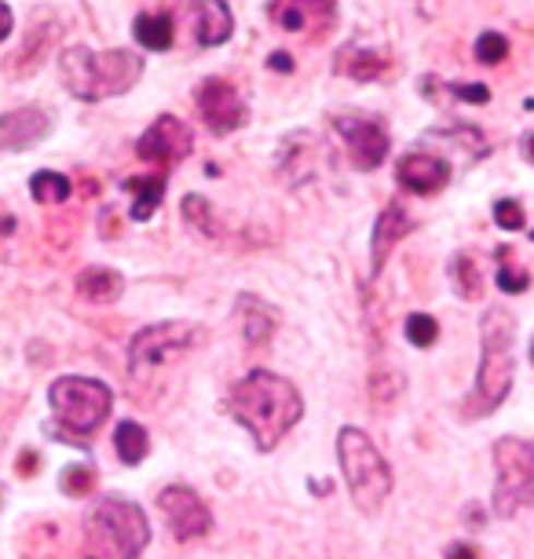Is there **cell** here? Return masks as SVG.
<instances>
[{"instance_id":"6da1fadb","label":"cell","mask_w":534,"mask_h":559,"mask_svg":"<svg viewBox=\"0 0 534 559\" xmlns=\"http://www.w3.org/2000/svg\"><path fill=\"white\" fill-rule=\"evenodd\" d=\"M227 414L249 431L260 453H271L289 436V428H297L304 417V399L286 377L271 369H249L227 395Z\"/></svg>"},{"instance_id":"7a4b0ae2","label":"cell","mask_w":534,"mask_h":559,"mask_svg":"<svg viewBox=\"0 0 534 559\" xmlns=\"http://www.w3.org/2000/svg\"><path fill=\"white\" fill-rule=\"evenodd\" d=\"M512 336H517V319L501 308H490L479 319V369L476 384L468 392L462 414L468 420L487 417L506 403L512 392V373H517V358H512Z\"/></svg>"},{"instance_id":"3957f363","label":"cell","mask_w":534,"mask_h":559,"mask_svg":"<svg viewBox=\"0 0 534 559\" xmlns=\"http://www.w3.org/2000/svg\"><path fill=\"white\" fill-rule=\"evenodd\" d=\"M62 81H67L70 96L85 103H103L114 96H124L135 81L143 78V56L129 48H67L59 56Z\"/></svg>"},{"instance_id":"277c9868","label":"cell","mask_w":534,"mask_h":559,"mask_svg":"<svg viewBox=\"0 0 534 559\" xmlns=\"http://www.w3.org/2000/svg\"><path fill=\"white\" fill-rule=\"evenodd\" d=\"M51 414H56V431L51 436L67 442H88L107 425L114 409V392L96 377H59L48 388Z\"/></svg>"},{"instance_id":"5b68a950","label":"cell","mask_w":534,"mask_h":559,"mask_svg":"<svg viewBox=\"0 0 534 559\" xmlns=\"http://www.w3.org/2000/svg\"><path fill=\"white\" fill-rule=\"evenodd\" d=\"M337 461L341 476L348 483L355 509L363 515H377L384 509L392 493V468L381 457V450L373 447V439L363 428H341L337 431Z\"/></svg>"},{"instance_id":"8992f818","label":"cell","mask_w":534,"mask_h":559,"mask_svg":"<svg viewBox=\"0 0 534 559\" xmlns=\"http://www.w3.org/2000/svg\"><path fill=\"white\" fill-rule=\"evenodd\" d=\"M202 341H205V330L194 322L146 325V330L135 333L132 344H129V377L132 381H143V377L173 366L176 358H183L187 352H194Z\"/></svg>"},{"instance_id":"52a82bcc","label":"cell","mask_w":534,"mask_h":559,"mask_svg":"<svg viewBox=\"0 0 534 559\" xmlns=\"http://www.w3.org/2000/svg\"><path fill=\"white\" fill-rule=\"evenodd\" d=\"M495 472V512L501 520L534 509V439H498Z\"/></svg>"},{"instance_id":"ba28073f","label":"cell","mask_w":534,"mask_h":559,"mask_svg":"<svg viewBox=\"0 0 534 559\" xmlns=\"http://www.w3.org/2000/svg\"><path fill=\"white\" fill-rule=\"evenodd\" d=\"M88 531L114 559H140L151 542V523L140 504L129 498H103L92 512Z\"/></svg>"},{"instance_id":"9c48e42d","label":"cell","mask_w":534,"mask_h":559,"mask_svg":"<svg viewBox=\"0 0 534 559\" xmlns=\"http://www.w3.org/2000/svg\"><path fill=\"white\" fill-rule=\"evenodd\" d=\"M194 107H198V118H202L205 129L216 135H232L249 121V110H246L242 96H238V88L224 78H205L198 84Z\"/></svg>"},{"instance_id":"30bf717a","label":"cell","mask_w":534,"mask_h":559,"mask_svg":"<svg viewBox=\"0 0 534 559\" xmlns=\"http://www.w3.org/2000/svg\"><path fill=\"white\" fill-rule=\"evenodd\" d=\"M158 509L165 512V520H169V531L176 542H198V537H205L213 531V512H209V504L198 498V490L183 487V483H176V487H165L158 493Z\"/></svg>"},{"instance_id":"8fae6325","label":"cell","mask_w":534,"mask_h":559,"mask_svg":"<svg viewBox=\"0 0 534 559\" xmlns=\"http://www.w3.org/2000/svg\"><path fill=\"white\" fill-rule=\"evenodd\" d=\"M333 129L341 132L352 165L359 168V173H370V168H377L389 157V132H384L381 121L363 118V114H337Z\"/></svg>"},{"instance_id":"7c38bea8","label":"cell","mask_w":534,"mask_h":559,"mask_svg":"<svg viewBox=\"0 0 534 559\" xmlns=\"http://www.w3.org/2000/svg\"><path fill=\"white\" fill-rule=\"evenodd\" d=\"M191 151H194V132L187 129L180 118H173V114H162V118L140 135V143H135V154H140L143 162L162 165V168L180 165Z\"/></svg>"},{"instance_id":"4fadbf2b","label":"cell","mask_w":534,"mask_h":559,"mask_svg":"<svg viewBox=\"0 0 534 559\" xmlns=\"http://www.w3.org/2000/svg\"><path fill=\"white\" fill-rule=\"evenodd\" d=\"M395 179H400L403 191L428 198V194H439L450 183V165L443 162V157H436L428 151H414V154L400 157Z\"/></svg>"},{"instance_id":"5bb4252c","label":"cell","mask_w":534,"mask_h":559,"mask_svg":"<svg viewBox=\"0 0 534 559\" xmlns=\"http://www.w3.org/2000/svg\"><path fill=\"white\" fill-rule=\"evenodd\" d=\"M51 132V118L40 107H19L0 118V146L4 151H26Z\"/></svg>"},{"instance_id":"9a60e30c","label":"cell","mask_w":534,"mask_h":559,"mask_svg":"<svg viewBox=\"0 0 534 559\" xmlns=\"http://www.w3.org/2000/svg\"><path fill=\"white\" fill-rule=\"evenodd\" d=\"M411 230H414L411 216H406L400 205H389L381 216H377L373 238H370V278H377V274L384 271V263H389L392 249L400 246V241L411 235Z\"/></svg>"},{"instance_id":"2e32d148","label":"cell","mask_w":534,"mask_h":559,"mask_svg":"<svg viewBox=\"0 0 534 559\" xmlns=\"http://www.w3.org/2000/svg\"><path fill=\"white\" fill-rule=\"evenodd\" d=\"M62 34V23L59 19H51V23H34L29 26V34L23 40V48L15 51L12 62H8V73L12 78H29V73L40 70V62L48 59V51L56 48V40Z\"/></svg>"},{"instance_id":"e0dca14e","label":"cell","mask_w":534,"mask_h":559,"mask_svg":"<svg viewBox=\"0 0 534 559\" xmlns=\"http://www.w3.org/2000/svg\"><path fill=\"white\" fill-rule=\"evenodd\" d=\"M268 15L271 23L282 26V29H304V23H311V19H322V26H333V15H337V4L333 0H271L268 4Z\"/></svg>"},{"instance_id":"ac0fdd59","label":"cell","mask_w":534,"mask_h":559,"mask_svg":"<svg viewBox=\"0 0 534 559\" xmlns=\"http://www.w3.org/2000/svg\"><path fill=\"white\" fill-rule=\"evenodd\" d=\"M191 12L198 15L194 37L202 48H219L235 34V15L224 0H191Z\"/></svg>"},{"instance_id":"d6986e66","label":"cell","mask_w":534,"mask_h":559,"mask_svg":"<svg viewBox=\"0 0 534 559\" xmlns=\"http://www.w3.org/2000/svg\"><path fill=\"white\" fill-rule=\"evenodd\" d=\"M235 311H238V322H242L246 344L264 347L271 341V333H275V325H278V311L271 308L268 300L253 297V293H242V297L235 300Z\"/></svg>"},{"instance_id":"ffe728a7","label":"cell","mask_w":534,"mask_h":559,"mask_svg":"<svg viewBox=\"0 0 534 559\" xmlns=\"http://www.w3.org/2000/svg\"><path fill=\"white\" fill-rule=\"evenodd\" d=\"M389 56L377 48H341L337 59H333V70L341 73V78L348 81H359V84H370L377 78H384L389 73Z\"/></svg>"},{"instance_id":"44dd1931","label":"cell","mask_w":534,"mask_h":559,"mask_svg":"<svg viewBox=\"0 0 534 559\" xmlns=\"http://www.w3.org/2000/svg\"><path fill=\"white\" fill-rule=\"evenodd\" d=\"M121 289H124V278L110 267H88L78 274V293L92 304H114L121 297Z\"/></svg>"},{"instance_id":"7402d4cb","label":"cell","mask_w":534,"mask_h":559,"mask_svg":"<svg viewBox=\"0 0 534 559\" xmlns=\"http://www.w3.org/2000/svg\"><path fill=\"white\" fill-rule=\"evenodd\" d=\"M124 191H132L135 194V202H132V219H151L154 216V209L162 205V198H165V173L158 176H143V179H124Z\"/></svg>"},{"instance_id":"603a6c76","label":"cell","mask_w":534,"mask_h":559,"mask_svg":"<svg viewBox=\"0 0 534 559\" xmlns=\"http://www.w3.org/2000/svg\"><path fill=\"white\" fill-rule=\"evenodd\" d=\"M114 450H118V457L124 464H140L146 457V450H151V436H146V428L135 425V420H121V425L114 428Z\"/></svg>"},{"instance_id":"cb8c5ba5","label":"cell","mask_w":534,"mask_h":559,"mask_svg":"<svg viewBox=\"0 0 534 559\" xmlns=\"http://www.w3.org/2000/svg\"><path fill=\"white\" fill-rule=\"evenodd\" d=\"M132 34H135V40H140L143 48L165 51V48L173 45L176 29H173L169 15H140V19H135V26H132Z\"/></svg>"},{"instance_id":"d4e9b609","label":"cell","mask_w":534,"mask_h":559,"mask_svg":"<svg viewBox=\"0 0 534 559\" xmlns=\"http://www.w3.org/2000/svg\"><path fill=\"white\" fill-rule=\"evenodd\" d=\"M29 194H34V202L40 205H62L70 198V179L62 173H34L29 179Z\"/></svg>"},{"instance_id":"484cf974","label":"cell","mask_w":534,"mask_h":559,"mask_svg":"<svg viewBox=\"0 0 534 559\" xmlns=\"http://www.w3.org/2000/svg\"><path fill=\"white\" fill-rule=\"evenodd\" d=\"M450 278H454V286H458V297H465V300H476L479 293H484V274H479L476 260L468 257V252H458L454 257Z\"/></svg>"},{"instance_id":"4316f807","label":"cell","mask_w":534,"mask_h":559,"mask_svg":"<svg viewBox=\"0 0 534 559\" xmlns=\"http://www.w3.org/2000/svg\"><path fill=\"white\" fill-rule=\"evenodd\" d=\"M403 388H406V381L395 373V369H377V373L370 377V399L377 406H384V409L400 403Z\"/></svg>"},{"instance_id":"83f0119b","label":"cell","mask_w":534,"mask_h":559,"mask_svg":"<svg viewBox=\"0 0 534 559\" xmlns=\"http://www.w3.org/2000/svg\"><path fill=\"white\" fill-rule=\"evenodd\" d=\"M406 341L414 347H432L439 341V322L425 311L406 314Z\"/></svg>"},{"instance_id":"f1b7e54d","label":"cell","mask_w":534,"mask_h":559,"mask_svg":"<svg viewBox=\"0 0 534 559\" xmlns=\"http://www.w3.org/2000/svg\"><path fill=\"white\" fill-rule=\"evenodd\" d=\"M509 257H512L509 249H498V263H501V267H498V289L501 293H523L531 286V274L523 267H517Z\"/></svg>"},{"instance_id":"f546056e","label":"cell","mask_w":534,"mask_h":559,"mask_svg":"<svg viewBox=\"0 0 534 559\" xmlns=\"http://www.w3.org/2000/svg\"><path fill=\"white\" fill-rule=\"evenodd\" d=\"M62 490H67L70 498H88V493L96 490V468H92V464H70V468L62 472Z\"/></svg>"},{"instance_id":"4dcf8cb0","label":"cell","mask_w":534,"mask_h":559,"mask_svg":"<svg viewBox=\"0 0 534 559\" xmlns=\"http://www.w3.org/2000/svg\"><path fill=\"white\" fill-rule=\"evenodd\" d=\"M183 219L198 230H205V235H216V216H213V205L205 202V198L198 194H187L183 198Z\"/></svg>"},{"instance_id":"1f68e13d","label":"cell","mask_w":534,"mask_h":559,"mask_svg":"<svg viewBox=\"0 0 534 559\" xmlns=\"http://www.w3.org/2000/svg\"><path fill=\"white\" fill-rule=\"evenodd\" d=\"M509 56V40L501 34H479L476 40V59L484 62V67H498V62H506Z\"/></svg>"},{"instance_id":"d6a6232c","label":"cell","mask_w":534,"mask_h":559,"mask_svg":"<svg viewBox=\"0 0 534 559\" xmlns=\"http://www.w3.org/2000/svg\"><path fill=\"white\" fill-rule=\"evenodd\" d=\"M495 224L501 230H520L523 227V209H520V202H512V198H501V202H495Z\"/></svg>"},{"instance_id":"836d02e7","label":"cell","mask_w":534,"mask_h":559,"mask_svg":"<svg viewBox=\"0 0 534 559\" xmlns=\"http://www.w3.org/2000/svg\"><path fill=\"white\" fill-rule=\"evenodd\" d=\"M450 92H454L458 99H465V103H487L490 99L487 84H450Z\"/></svg>"},{"instance_id":"e575fe53","label":"cell","mask_w":534,"mask_h":559,"mask_svg":"<svg viewBox=\"0 0 534 559\" xmlns=\"http://www.w3.org/2000/svg\"><path fill=\"white\" fill-rule=\"evenodd\" d=\"M37 468H40V453L37 450H23L19 453V464H15V472L19 476H37Z\"/></svg>"},{"instance_id":"d590c367","label":"cell","mask_w":534,"mask_h":559,"mask_svg":"<svg viewBox=\"0 0 534 559\" xmlns=\"http://www.w3.org/2000/svg\"><path fill=\"white\" fill-rule=\"evenodd\" d=\"M447 559H479V548H476V545L458 542V545H450V548H447Z\"/></svg>"},{"instance_id":"8d00e7d4","label":"cell","mask_w":534,"mask_h":559,"mask_svg":"<svg viewBox=\"0 0 534 559\" xmlns=\"http://www.w3.org/2000/svg\"><path fill=\"white\" fill-rule=\"evenodd\" d=\"M12 26H15L12 8H8V4H0V40H8V37H12Z\"/></svg>"},{"instance_id":"74e56055","label":"cell","mask_w":534,"mask_h":559,"mask_svg":"<svg viewBox=\"0 0 534 559\" xmlns=\"http://www.w3.org/2000/svg\"><path fill=\"white\" fill-rule=\"evenodd\" d=\"M271 70L289 73V70H293V59L286 56V51H275V56H271Z\"/></svg>"},{"instance_id":"f35d334b","label":"cell","mask_w":534,"mask_h":559,"mask_svg":"<svg viewBox=\"0 0 534 559\" xmlns=\"http://www.w3.org/2000/svg\"><path fill=\"white\" fill-rule=\"evenodd\" d=\"M523 154H527V162L534 165V135H527V140H523Z\"/></svg>"},{"instance_id":"ab89813d","label":"cell","mask_w":534,"mask_h":559,"mask_svg":"<svg viewBox=\"0 0 534 559\" xmlns=\"http://www.w3.org/2000/svg\"><path fill=\"white\" fill-rule=\"evenodd\" d=\"M468 523H473V526H484V512H479V509H468Z\"/></svg>"},{"instance_id":"60d3db41","label":"cell","mask_w":534,"mask_h":559,"mask_svg":"<svg viewBox=\"0 0 534 559\" xmlns=\"http://www.w3.org/2000/svg\"><path fill=\"white\" fill-rule=\"evenodd\" d=\"M531 362H534V344H531Z\"/></svg>"},{"instance_id":"b9f144b4","label":"cell","mask_w":534,"mask_h":559,"mask_svg":"<svg viewBox=\"0 0 534 559\" xmlns=\"http://www.w3.org/2000/svg\"><path fill=\"white\" fill-rule=\"evenodd\" d=\"M531 241H534V230H531Z\"/></svg>"}]
</instances>
